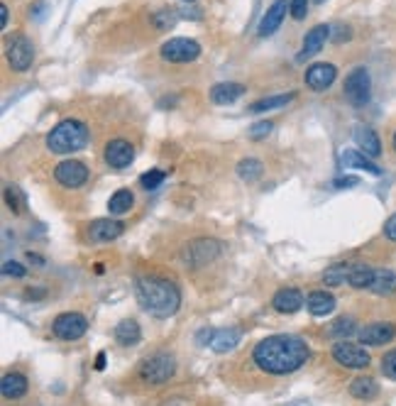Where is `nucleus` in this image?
<instances>
[{
  "mask_svg": "<svg viewBox=\"0 0 396 406\" xmlns=\"http://www.w3.org/2000/svg\"><path fill=\"white\" fill-rule=\"evenodd\" d=\"M350 394L355 399H375L379 394V387L372 377H355L350 385Z\"/></svg>",
  "mask_w": 396,
  "mask_h": 406,
  "instance_id": "bb28decb",
  "label": "nucleus"
},
{
  "mask_svg": "<svg viewBox=\"0 0 396 406\" xmlns=\"http://www.w3.org/2000/svg\"><path fill=\"white\" fill-rule=\"evenodd\" d=\"M272 306H274V311H279V313H296L304 306V294H301L299 289H289V287L279 289L272 299Z\"/></svg>",
  "mask_w": 396,
  "mask_h": 406,
  "instance_id": "6ab92c4d",
  "label": "nucleus"
},
{
  "mask_svg": "<svg viewBox=\"0 0 396 406\" xmlns=\"http://www.w3.org/2000/svg\"><path fill=\"white\" fill-rule=\"evenodd\" d=\"M293 20H304L306 12H309V0H291V8H289Z\"/></svg>",
  "mask_w": 396,
  "mask_h": 406,
  "instance_id": "4c0bfd02",
  "label": "nucleus"
},
{
  "mask_svg": "<svg viewBox=\"0 0 396 406\" xmlns=\"http://www.w3.org/2000/svg\"><path fill=\"white\" fill-rule=\"evenodd\" d=\"M381 372H384L389 380L396 382V348L391 350V353H386L384 358H381Z\"/></svg>",
  "mask_w": 396,
  "mask_h": 406,
  "instance_id": "c9c22d12",
  "label": "nucleus"
},
{
  "mask_svg": "<svg viewBox=\"0 0 396 406\" xmlns=\"http://www.w3.org/2000/svg\"><path fill=\"white\" fill-rule=\"evenodd\" d=\"M132 203H135L132 191H128V188H120V191H115L113 196H110L108 211L113 215H123V213H128V211L132 209Z\"/></svg>",
  "mask_w": 396,
  "mask_h": 406,
  "instance_id": "cd10ccee",
  "label": "nucleus"
},
{
  "mask_svg": "<svg viewBox=\"0 0 396 406\" xmlns=\"http://www.w3.org/2000/svg\"><path fill=\"white\" fill-rule=\"evenodd\" d=\"M54 179L67 188H78L88 182V167L78 159H64L54 169Z\"/></svg>",
  "mask_w": 396,
  "mask_h": 406,
  "instance_id": "9d476101",
  "label": "nucleus"
},
{
  "mask_svg": "<svg viewBox=\"0 0 396 406\" xmlns=\"http://www.w3.org/2000/svg\"><path fill=\"white\" fill-rule=\"evenodd\" d=\"M343 164L345 167H352V169H365V172H370V174H375V177H379L381 174V169L377 167V164H372L370 159H367V155H362V152H357V150H345L343 152Z\"/></svg>",
  "mask_w": 396,
  "mask_h": 406,
  "instance_id": "393cba45",
  "label": "nucleus"
},
{
  "mask_svg": "<svg viewBox=\"0 0 396 406\" xmlns=\"http://www.w3.org/2000/svg\"><path fill=\"white\" fill-rule=\"evenodd\" d=\"M52 330L59 340L71 343V340H78L86 335L88 321L81 316V313H62V316H57V321H54Z\"/></svg>",
  "mask_w": 396,
  "mask_h": 406,
  "instance_id": "1a4fd4ad",
  "label": "nucleus"
},
{
  "mask_svg": "<svg viewBox=\"0 0 396 406\" xmlns=\"http://www.w3.org/2000/svg\"><path fill=\"white\" fill-rule=\"evenodd\" d=\"M6 54L15 71H27L32 67V62H35V47H32V42L25 35L10 37L6 42Z\"/></svg>",
  "mask_w": 396,
  "mask_h": 406,
  "instance_id": "0eeeda50",
  "label": "nucleus"
},
{
  "mask_svg": "<svg viewBox=\"0 0 396 406\" xmlns=\"http://www.w3.org/2000/svg\"><path fill=\"white\" fill-rule=\"evenodd\" d=\"M88 142V127L81 120H62L49 135H46V147L57 155H69V152L83 150Z\"/></svg>",
  "mask_w": 396,
  "mask_h": 406,
  "instance_id": "7ed1b4c3",
  "label": "nucleus"
},
{
  "mask_svg": "<svg viewBox=\"0 0 396 406\" xmlns=\"http://www.w3.org/2000/svg\"><path fill=\"white\" fill-rule=\"evenodd\" d=\"M262 172H264V167L259 159H242L240 164H237V177L247 184L257 182V179L262 177Z\"/></svg>",
  "mask_w": 396,
  "mask_h": 406,
  "instance_id": "c756f323",
  "label": "nucleus"
},
{
  "mask_svg": "<svg viewBox=\"0 0 396 406\" xmlns=\"http://www.w3.org/2000/svg\"><path fill=\"white\" fill-rule=\"evenodd\" d=\"M291 8V0H274L272 6L267 8L264 17L259 20V37H269L282 27L284 17H286V10Z\"/></svg>",
  "mask_w": 396,
  "mask_h": 406,
  "instance_id": "ddd939ff",
  "label": "nucleus"
},
{
  "mask_svg": "<svg viewBox=\"0 0 396 406\" xmlns=\"http://www.w3.org/2000/svg\"><path fill=\"white\" fill-rule=\"evenodd\" d=\"M0 391L6 399H20L27 394V377L20 372H8L3 380H0Z\"/></svg>",
  "mask_w": 396,
  "mask_h": 406,
  "instance_id": "412c9836",
  "label": "nucleus"
},
{
  "mask_svg": "<svg viewBox=\"0 0 396 406\" xmlns=\"http://www.w3.org/2000/svg\"><path fill=\"white\" fill-rule=\"evenodd\" d=\"M242 94H245V86L240 84H218L211 91V100L216 105H230L237 98H242Z\"/></svg>",
  "mask_w": 396,
  "mask_h": 406,
  "instance_id": "4be33fe9",
  "label": "nucleus"
},
{
  "mask_svg": "<svg viewBox=\"0 0 396 406\" xmlns=\"http://www.w3.org/2000/svg\"><path fill=\"white\" fill-rule=\"evenodd\" d=\"M335 78H338V69L333 64H313L306 71V86L311 91H325L333 86Z\"/></svg>",
  "mask_w": 396,
  "mask_h": 406,
  "instance_id": "2eb2a0df",
  "label": "nucleus"
},
{
  "mask_svg": "<svg viewBox=\"0 0 396 406\" xmlns=\"http://www.w3.org/2000/svg\"><path fill=\"white\" fill-rule=\"evenodd\" d=\"M370 292L381 294V297H389L396 292V274L389 270H375V279L370 284Z\"/></svg>",
  "mask_w": 396,
  "mask_h": 406,
  "instance_id": "a878e982",
  "label": "nucleus"
},
{
  "mask_svg": "<svg viewBox=\"0 0 396 406\" xmlns=\"http://www.w3.org/2000/svg\"><path fill=\"white\" fill-rule=\"evenodd\" d=\"M166 174L162 172V169H150V172H144L142 177H139V184H142V188H157L160 184H164Z\"/></svg>",
  "mask_w": 396,
  "mask_h": 406,
  "instance_id": "72a5a7b5",
  "label": "nucleus"
},
{
  "mask_svg": "<svg viewBox=\"0 0 396 406\" xmlns=\"http://www.w3.org/2000/svg\"><path fill=\"white\" fill-rule=\"evenodd\" d=\"M6 203H8V209L12 211V213H20L22 211V193L17 186H8L6 188Z\"/></svg>",
  "mask_w": 396,
  "mask_h": 406,
  "instance_id": "f704fd0d",
  "label": "nucleus"
},
{
  "mask_svg": "<svg viewBox=\"0 0 396 406\" xmlns=\"http://www.w3.org/2000/svg\"><path fill=\"white\" fill-rule=\"evenodd\" d=\"M384 235H386V238H389V240H394V242H396V213L391 215L389 220H386V225H384Z\"/></svg>",
  "mask_w": 396,
  "mask_h": 406,
  "instance_id": "a19ab883",
  "label": "nucleus"
},
{
  "mask_svg": "<svg viewBox=\"0 0 396 406\" xmlns=\"http://www.w3.org/2000/svg\"><path fill=\"white\" fill-rule=\"evenodd\" d=\"M198 54H201V47L196 39H189V37H171L162 44V59L174 64L193 62Z\"/></svg>",
  "mask_w": 396,
  "mask_h": 406,
  "instance_id": "423d86ee",
  "label": "nucleus"
},
{
  "mask_svg": "<svg viewBox=\"0 0 396 406\" xmlns=\"http://www.w3.org/2000/svg\"><path fill=\"white\" fill-rule=\"evenodd\" d=\"M372 279H375V270L367 265H352L350 270V279H347V284L355 289H370Z\"/></svg>",
  "mask_w": 396,
  "mask_h": 406,
  "instance_id": "c85d7f7f",
  "label": "nucleus"
},
{
  "mask_svg": "<svg viewBox=\"0 0 396 406\" xmlns=\"http://www.w3.org/2000/svg\"><path fill=\"white\" fill-rule=\"evenodd\" d=\"M186 3H193V0H186Z\"/></svg>",
  "mask_w": 396,
  "mask_h": 406,
  "instance_id": "49530a36",
  "label": "nucleus"
},
{
  "mask_svg": "<svg viewBox=\"0 0 396 406\" xmlns=\"http://www.w3.org/2000/svg\"><path fill=\"white\" fill-rule=\"evenodd\" d=\"M328 333L338 340H345L347 335L355 333V321H352V318H340V321H335L333 326H330Z\"/></svg>",
  "mask_w": 396,
  "mask_h": 406,
  "instance_id": "473e14b6",
  "label": "nucleus"
},
{
  "mask_svg": "<svg viewBox=\"0 0 396 406\" xmlns=\"http://www.w3.org/2000/svg\"><path fill=\"white\" fill-rule=\"evenodd\" d=\"M352 140H355L357 147H360L362 155H367V157H379L381 155L379 135H377L370 125H357L355 130H352Z\"/></svg>",
  "mask_w": 396,
  "mask_h": 406,
  "instance_id": "a211bd4d",
  "label": "nucleus"
},
{
  "mask_svg": "<svg viewBox=\"0 0 396 406\" xmlns=\"http://www.w3.org/2000/svg\"><path fill=\"white\" fill-rule=\"evenodd\" d=\"M311 350L304 338L299 335H269L259 340L252 350V360L259 370L267 375H289L304 367Z\"/></svg>",
  "mask_w": 396,
  "mask_h": 406,
  "instance_id": "f257e3e1",
  "label": "nucleus"
},
{
  "mask_svg": "<svg viewBox=\"0 0 396 406\" xmlns=\"http://www.w3.org/2000/svg\"><path fill=\"white\" fill-rule=\"evenodd\" d=\"M221 255V245L216 240H193L184 247V260L189 267H201L213 262L216 257Z\"/></svg>",
  "mask_w": 396,
  "mask_h": 406,
  "instance_id": "9b49d317",
  "label": "nucleus"
},
{
  "mask_svg": "<svg viewBox=\"0 0 396 406\" xmlns=\"http://www.w3.org/2000/svg\"><path fill=\"white\" fill-rule=\"evenodd\" d=\"M115 340H118V345H123V348H132V345H137L139 340H142V330H139V323L132 321V318H128V321H120L118 326H115Z\"/></svg>",
  "mask_w": 396,
  "mask_h": 406,
  "instance_id": "aec40b11",
  "label": "nucleus"
},
{
  "mask_svg": "<svg viewBox=\"0 0 396 406\" xmlns=\"http://www.w3.org/2000/svg\"><path fill=\"white\" fill-rule=\"evenodd\" d=\"M396 328L391 323H370L360 330V343L362 345H384L394 340Z\"/></svg>",
  "mask_w": 396,
  "mask_h": 406,
  "instance_id": "f3484780",
  "label": "nucleus"
},
{
  "mask_svg": "<svg viewBox=\"0 0 396 406\" xmlns=\"http://www.w3.org/2000/svg\"><path fill=\"white\" fill-rule=\"evenodd\" d=\"M394 150H396V135H394Z\"/></svg>",
  "mask_w": 396,
  "mask_h": 406,
  "instance_id": "a18cd8bd",
  "label": "nucleus"
},
{
  "mask_svg": "<svg viewBox=\"0 0 396 406\" xmlns=\"http://www.w3.org/2000/svg\"><path fill=\"white\" fill-rule=\"evenodd\" d=\"M135 294H137L139 306L150 313V316L169 318L179 311L181 294L169 279L142 276V279H137V284H135Z\"/></svg>",
  "mask_w": 396,
  "mask_h": 406,
  "instance_id": "f03ea898",
  "label": "nucleus"
},
{
  "mask_svg": "<svg viewBox=\"0 0 396 406\" xmlns=\"http://www.w3.org/2000/svg\"><path fill=\"white\" fill-rule=\"evenodd\" d=\"M360 184V179L357 177H343V179H335V186L338 188H352Z\"/></svg>",
  "mask_w": 396,
  "mask_h": 406,
  "instance_id": "ea45409f",
  "label": "nucleus"
},
{
  "mask_svg": "<svg viewBox=\"0 0 396 406\" xmlns=\"http://www.w3.org/2000/svg\"><path fill=\"white\" fill-rule=\"evenodd\" d=\"M350 270H352V265H347V262H343V265H335V267H330V270H325V274H323L325 284H330V287L345 284V281L350 279Z\"/></svg>",
  "mask_w": 396,
  "mask_h": 406,
  "instance_id": "2f4dec72",
  "label": "nucleus"
},
{
  "mask_svg": "<svg viewBox=\"0 0 396 406\" xmlns=\"http://www.w3.org/2000/svg\"><path fill=\"white\" fill-rule=\"evenodd\" d=\"M372 96V81H370V71L365 67H357L347 73L345 78V98L350 100V105L355 108H365L370 103Z\"/></svg>",
  "mask_w": 396,
  "mask_h": 406,
  "instance_id": "39448f33",
  "label": "nucleus"
},
{
  "mask_svg": "<svg viewBox=\"0 0 396 406\" xmlns=\"http://www.w3.org/2000/svg\"><path fill=\"white\" fill-rule=\"evenodd\" d=\"M237 343H240V330H235V328L213 330L211 348L216 350V353H230L232 348H237Z\"/></svg>",
  "mask_w": 396,
  "mask_h": 406,
  "instance_id": "b1692460",
  "label": "nucleus"
},
{
  "mask_svg": "<svg viewBox=\"0 0 396 406\" xmlns=\"http://www.w3.org/2000/svg\"><path fill=\"white\" fill-rule=\"evenodd\" d=\"M125 230V225L120 223V220H113V218H98L91 223V228H88V238L96 242V245H105V242H113L115 238H120Z\"/></svg>",
  "mask_w": 396,
  "mask_h": 406,
  "instance_id": "f8f14e48",
  "label": "nucleus"
},
{
  "mask_svg": "<svg viewBox=\"0 0 396 406\" xmlns=\"http://www.w3.org/2000/svg\"><path fill=\"white\" fill-rule=\"evenodd\" d=\"M176 372V360L166 353H157L152 358L142 360L139 364V377H142L147 385H164L174 377Z\"/></svg>",
  "mask_w": 396,
  "mask_h": 406,
  "instance_id": "20e7f679",
  "label": "nucleus"
},
{
  "mask_svg": "<svg viewBox=\"0 0 396 406\" xmlns=\"http://www.w3.org/2000/svg\"><path fill=\"white\" fill-rule=\"evenodd\" d=\"M0 27H8V6H0Z\"/></svg>",
  "mask_w": 396,
  "mask_h": 406,
  "instance_id": "79ce46f5",
  "label": "nucleus"
},
{
  "mask_svg": "<svg viewBox=\"0 0 396 406\" xmlns=\"http://www.w3.org/2000/svg\"><path fill=\"white\" fill-rule=\"evenodd\" d=\"M3 274H8V276H17V279H22L25 276V267L22 265H17V262H6L3 265Z\"/></svg>",
  "mask_w": 396,
  "mask_h": 406,
  "instance_id": "58836bf2",
  "label": "nucleus"
},
{
  "mask_svg": "<svg viewBox=\"0 0 396 406\" xmlns=\"http://www.w3.org/2000/svg\"><path fill=\"white\" fill-rule=\"evenodd\" d=\"M272 123H269V120H264V123H255L252 127H250V137H252V140H262V137H267L269 132H272Z\"/></svg>",
  "mask_w": 396,
  "mask_h": 406,
  "instance_id": "e433bc0d",
  "label": "nucleus"
},
{
  "mask_svg": "<svg viewBox=\"0 0 396 406\" xmlns=\"http://www.w3.org/2000/svg\"><path fill=\"white\" fill-rule=\"evenodd\" d=\"M330 30L333 27H328V25H316L313 30L306 35V39H304V49L299 52V62H306V59H311V57H316V54L320 52V49L325 47V42H328V37H330Z\"/></svg>",
  "mask_w": 396,
  "mask_h": 406,
  "instance_id": "dca6fc26",
  "label": "nucleus"
},
{
  "mask_svg": "<svg viewBox=\"0 0 396 406\" xmlns=\"http://www.w3.org/2000/svg\"><path fill=\"white\" fill-rule=\"evenodd\" d=\"M103 157L113 169H125V167L132 164L135 150H132V145H130L128 140H110L108 145H105Z\"/></svg>",
  "mask_w": 396,
  "mask_h": 406,
  "instance_id": "4468645a",
  "label": "nucleus"
},
{
  "mask_svg": "<svg viewBox=\"0 0 396 406\" xmlns=\"http://www.w3.org/2000/svg\"><path fill=\"white\" fill-rule=\"evenodd\" d=\"M293 98H296V94L272 96V98H262V100H257V103H252L250 110H252V113H264V110H274V108H282V105H289Z\"/></svg>",
  "mask_w": 396,
  "mask_h": 406,
  "instance_id": "7c9ffc66",
  "label": "nucleus"
},
{
  "mask_svg": "<svg viewBox=\"0 0 396 406\" xmlns=\"http://www.w3.org/2000/svg\"><path fill=\"white\" fill-rule=\"evenodd\" d=\"M103 360H105V355L103 353H101V355H98V362H96V367H98V370H103Z\"/></svg>",
  "mask_w": 396,
  "mask_h": 406,
  "instance_id": "37998d69",
  "label": "nucleus"
},
{
  "mask_svg": "<svg viewBox=\"0 0 396 406\" xmlns=\"http://www.w3.org/2000/svg\"><path fill=\"white\" fill-rule=\"evenodd\" d=\"M306 306L313 316H328L335 308V297L328 292H311L309 299H306Z\"/></svg>",
  "mask_w": 396,
  "mask_h": 406,
  "instance_id": "5701e85b",
  "label": "nucleus"
},
{
  "mask_svg": "<svg viewBox=\"0 0 396 406\" xmlns=\"http://www.w3.org/2000/svg\"><path fill=\"white\" fill-rule=\"evenodd\" d=\"M333 360L343 367H350V370H362V367L370 364V353L365 350V345L340 340V343L333 345Z\"/></svg>",
  "mask_w": 396,
  "mask_h": 406,
  "instance_id": "6e6552de",
  "label": "nucleus"
},
{
  "mask_svg": "<svg viewBox=\"0 0 396 406\" xmlns=\"http://www.w3.org/2000/svg\"><path fill=\"white\" fill-rule=\"evenodd\" d=\"M313 3H318V6H320V3H325V0H313Z\"/></svg>",
  "mask_w": 396,
  "mask_h": 406,
  "instance_id": "c03bdc74",
  "label": "nucleus"
}]
</instances>
